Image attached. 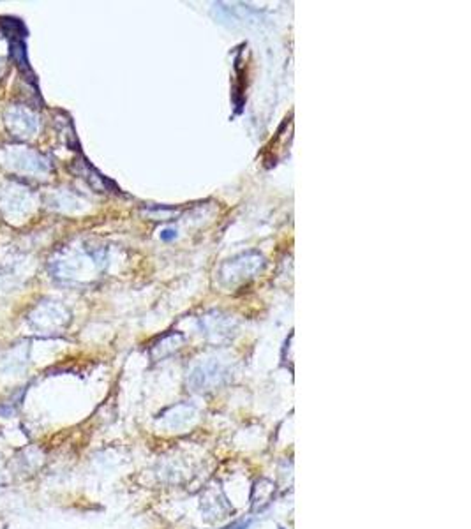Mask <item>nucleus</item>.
<instances>
[{
    "label": "nucleus",
    "instance_id": "f257e3e1",
    "mask_svg": "<svg viewBox=\"0 0 471 529\" xmlns=\"http://www.w3.org/2000/svg\"><path fill=\"white\" fill-rule=\"evenodd\" d=\"M161 237H163L164 240H168V239H172V237H175V233H173L172 230H166V231H163V235Z\"/></svg>",
    "mask_w": 471,
    "mask_h": 529
}]
</instances>
